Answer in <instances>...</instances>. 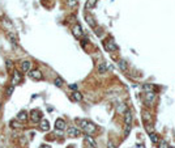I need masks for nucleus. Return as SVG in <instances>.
Segmentation results:
<instances>
[{"mask_svg": "<svg viewBox=\"0 0 175 148\" xmlns=\"http://www.w3.org/2000/svg\"><path fill=\"white\" fill-rule=\"evenodd\" d=\"M77 123L80 126V129L82 130L85 134H89V135H93L97 132V126L89 119H77Z\"/></svg>", "mask_w": 175, "mask_h": 148, "instance_id": "nucleus-1", "label": "nucleus"}, {"mask_svg": "<svg viewBox=\"0 0 175 148\" xmlns=\"http://www.w3.org/2000/svg\"><path fill=\"white\" fill-rule=\"evenodd\" d=\"M156 100H157L156 92H145V95H144V102H145V105L148 108H152L156 104Z\"/></svg>", "mask_w": 175, "mask_h": 148, "instance_id": "nucleus-2", "label": "nucleus"}, {"mask_svg": "<svg viewBox=\"0 0 175 148\" xmlns=\"http://www.w3.org/2000/svg\"><path fill=\"white\" fill-rule=\"evenodd\" d=\"M103 46L108 53H114V51H118L119 50V46L116 45V42L113 40V38H107L106 41L103 42Z\"/></svg>", "mask_w": 175, "mask_h": 148, "instance_id": "nucleus-3", "label": "nucleus"}, {"mask_svg": "<svg viewBox=\"0 0 175 148\" xmlns=\"http://www.w3.org/2000/svg\"><path fill=\"white\" fill-rule=\"evenodd\" d=\"M82 134V130L80 127H75V126H71V127L67 129V136L68 138H77Z\"/></svg>", "mask_w": 175, "mask_h": 148, "instance_id": "nucleus-4", "label": "nucleus"}, {"mask_svg": "<svg viewBox=\"0 0 175 148\" xmlns=\"http://www.w3.org/2000/svg\"><path fill=\"white\" fill-rule=\"evenodd\" d=\"M29 116H30V119H32L34 123H39L42 119H43V114H42L39 110H35V109L30 111Z\"/></svg>", "mask_w": 175, "mask_h": 148, "instance_id": "nucleus-5", "label": "nucleus"}, {"mask_svg": "<svg viewBox=\"0 0 175 148\" xmlns=\"http://www.w3.org/2000/svg\"><path fill=\"white\" fill-rule=\"evenodd\" d=\"M29 77L32 80H34V81H41V80H43V74H42L39 69H32V71L29 72Z\"/></svg>", "mask_w": 175, "mask_h": 148, "instance_id": "nucleus-6", "label": "nucleus"}, {"mask_svg": "<svg viewBox=\"0 0 175 148\" xmlns=\"http://www.w3.org/2000/svg\"><path fill=\"white\" fill-rule=\"evenodd\" d=\"M72 34H73L76 38H81V37H82L84 32H82V28H81V25L78 22L75 24V25L72 26Z\"/></svg>", "mask_w": 175, "mask_h": 148, "instance_id": "nucleus-7", "label": "nucleus"}, {"mask_svg": "<svg viewBox=\"0 0 175 148\" xmlns=\"http://www.w3.org/2000/svg\"><path fill=\"white\" fill-rule=\"evenodd\" d=\"M21 71H22L24 74H29V72L32 71V62H30L29 59H25L21 62Z\"/></svg>", "mask_w": 175, "mask_h": 148, "instance_id": "nucleus-8", "label": "nucleus"}, {"mask_svg": "<svg viewBox=\"0 0 175 148\" xmlns=\"http://www.w3.org/2000/svg\"><path fill=\"white\" fill-rule=\"evenodd\" d=\"M21 81H22V75H21L17 69H14L13 75H12V85H17Z\"/></svg>", "mask_w": 175, "mask_h": 148, "instance_id": "nucleus-9", "label": "nucleus"}, {"mask_svg": "<svg viewBox=\"0 0 175 148\" xmlns=\"http://www.w3.org/2000/svg\"><path fill=\"white\" fill-rule=\"evenodd\" d=\"M132 122H133V114H132V111L127 110L124 113V125L126 126H132Z\"/></svg>", "mask_w": 175, "mask_h": 148, "instance_id": "nucleus-10", "label": "nucleus"}, {"mask_svg": "<svg viewBox=\"0 0 175 148\" xmlns=\"http://www.w3.org/2000/svg\"><path fill=\"white\" fill-rule=\"evenodd\" d=\"M30 118V116H29V113L26 110H21L19 114H17V117H16V119L19 121V122H26V121H28Z\"/></svg>", "mask_w": 175, "mask_h": 148, "instance_id": "nucleus-11", "label": "nucleus"}, {"mask_svg": "<svg viewBox=\"0 0 175 148\" xmlns=\"http://www.w3.org/2000/svg\"><path fill=\"white\" fill-rule=\"evenodd\" d=\"M65 127H67V123H65L64 119L62 118H58L55 121V129L59 130V131H63V130H65Z\"/></svg>", "mask_w": 175, "mask_h": 148, "instance_id": "nucleus-12", "label": "nucleus"}, {"mask_svg": "<svg viewBox=\"0 0 175 148\" xmlns=\"http://www.w3.org/2000/svg\"><path fill=\"white\" fill-rule=\"evenodd\" d=\"M85 143L88 144V147L89 148H97V143H95V140L90 136L89 134H85Z\"/></svg>", "mask_w": 175, "mask_h": 148, "instance_id": "nucleus-13", "label": "nucleus"}, {"mask_svg": "<svg viewBox=\"0 0 175 148\" xmlns=\"http://www.w3.org/2000/svg\"><path fill=\"white\" fill-rule=\"evenodd\" d=\"M39 130L41 131H49L50 130V122L47 119H42L39 122Z\"/></svg>", "mask_w": 175, "mask_h": 148, "instance_id": "nucleus-14", "label": "nucleus"}, {"mask_svg": "<svg viewBox=\"0 0 175 148\" xmlns=\"http://www.w3.org/2000/svg\"><path fill=\"white\" fill-rule=\"evenodd\" d=\"M85 20H86V22L89 24L90 28H93V29L97 28V22H95V20H94V17L93 16H90V14H85Z\"/></svg>", "mask_w": 175, "mask_h": 148, "instance_id": "nucleus-15", "label": "nucleus"}, {"mask_svg": "<svg viewBox=\"0 0 175 148\" xmlns=\"http://www.w3.org/2000/svg\"><path fill=\"white\" fill-rule=\"evenodd\" d=\"M82 98H84L82 93H81V92H78V90H75V92L71 95V100H73V101L80 102V101H82Z\"/></svg>", "mask_w": 175, "mask_h": 148, "instance_id": "nucleus-16", "label": "nucleus"}, {"mask_svg": "<svg viewBox=\"0 0 175 148\" xmlns=\"http://www.w3.org/2000/svg\"><path fill=\"white\" fill-rule=\"evenodd\" d=\"M141 113H143V118H144V121H145V123H149V122H152L153 121V117H152V114H150L149 110L144 109Z\"/></svg>", "mask_w": 175, "mask_h": 148, "instance_id": "nucleus-17", "label": "nucleus"}, {"mask_svg": "<svg viewBox=\"0 0 175 148\" xmlns=\"http://www.w3.org/2000/svg\"><path fill=\"white\" fill-rule=\"evenodd\" d=\"M107 69L108 67L106 66V63H98V66H97V72L99 75H105L107 72Z\"/></svg>", "mask_w": 175, "mask_h": 148, "instance_id": "nucleus-18", "label": "nucleus"}, {"mask_svg": "<svg viewBox=\"0 0 175 148\" xmlns=\"http://www.w3.org/2000/svg\"><path fill=\"white\" fill-rule=\"evenodd\" d=\"M118 66H119V68L122 69L123 72H128V63H127L124 59L118 60Z\"/></svg>", "mask_w": 175, "mask_h": 148, "instance_id": "nucleus-19", "label": "nucleus"}, {"mask_svg": "<svg viewBox=\"0 0 175 148\" xmlns=\"http://www.w3.org/2000/svg\"><path fill=\"white\" fill-rule=\"evenodd\" d=\"M143 90H144V92H156L157 87L154 85V84H144Z\"/></svg>", "mask_w": 175, "mask_h": 148, "instance_id": "nucleus-20", "label": "nucleus"}, {"mask_svg": "<svg viewBox=\"0 0 175 148\" xmlns=\"http://www.w3.org/2000/svg\"><path fill=\"white\" fill-rule=\"evenodd\" d=\"M127 110H128V108H127L126 104H119L116 106V113L118 114H123V116H124V113H126Z\"/></svg>", "mask_w": 175, "mask_h": 148, "instance_id": "nucleus-21", "label": "nucleus"}, {"mask_svg": "<svg viewBox=\"0 0 175 148\" xmlns=\"http://www.w3.org/2000/svg\"><path fill=\"white\" fill-rule=\"evenodd\" d=\"M149 136H150V142H152V143H153V144H158L159 139H161V138H159V136H158V135H157V134H156V132H154V131H153V132H150V134H149Z\"/></svg>", "mask_w": 175, "mask_h": 148, "instance_id": "nucleus-22", "label": "nucleus"}, {"mask_svg": "<svg viewBox=\"0 0 175 148\" xmlns=\"http://www.w3.org/2000/svg\"><path fill=\"white\" fill-rule=\"evenodd\" d=\"M97 3H98V0H88L85 4V8L86 9H93V8L97 5Z\"/></svg>", "mask_w": 175, "mask_h": 148, "instance_id": "nucleus-23", "label": "nucleus"}, {"mask_svg": "<svg viewBox=\"0 0 175 148\" xmlns=\"http://www.w3.org/2000/svg\"><path fill=\"white\" fill-rule=\"evenodd\" d=\"M54 84H55V87H58V88H62L63 84H64V80H63L60 76H56L55 80H54Z\"/></svg>", "mask_w": 175, "mask_h": 148, "instance_id": "nucleus-24", "label": "nucleus"}, {"mask_svg": "<svg viewBox=\"0 0 175 148\" xmlns=\"http://www.w3.org/2000/svg\"><path fill=\"white\" fill-rule=\"evenodd\" d=\"M158 148H169L170 146H169V143H167V140H165V139H159V142H158Z\"/></svg>", "mask_w": 175, "mask_h": 148, "instance_id": "nucleus-25", "label": "nucleus"}, {"mask_svg": "<svg viewBox=\"0 0 175 148\" xmlns=\"http://www.w3.org/2000/svg\"><path fill=\"white\" fill-rule=\"evenodd\" d=\"M7 38H8V40L11 41V43H14V45H16L17 40H16V37H14V34H13V33L8 32V33H7Z\"/></svg>", "mask_w": 175, "mask_h": 148, "instance_id": "nucleus-26", "label": "nucleus"}, {"mask_svg": "<svg viewBox=\"0 0 175 148\" xmlns=\"http://www.w3.org/2000/svg\"><path fill=\"white\" fill-rule=\"evenodd\" d=\"M67 5L69 8H75L78 5V0H67Z\"/></svg>", "mask_w": 175, "mask_h": 148, "instance_id": "nucleus-27", "label": "nucleus"}, {"mask_svg": "<svg viewBox=\"0 0 175 148\" xmlns=\"http://www.w3.org/2000/svg\"><path fill=\"white\" fill-rule=\"evenodd\" d=\"M145 129H146V131L149 132H153V130H154V127L152 126V122H149V123H145Z\"/></svg>", "mask_w": 175, "mask_h": 148, "instance_id": "nucleus-28", "label": "nucleus"}, {"mask_svg": "<svg viewBox=\"0 0 175 148\" xmlns=\"http://www.w3.org/2000/svg\"><path fill=\"white\" fill-rule=\"evenodd\" d=\"M5 66H7V71H11L12 67H13V63H12V60H7V62H5Z\"/></svg>", "mask_w": 175, "mask_h": 148, "instance_id": "nucleus-29", "label": "nucleus"}, {"mask_svg": "<svg viewBox=\"0 0 175 148\" xmlns=\"http://www.w3.org/2000/svg\"><path fill=\"white\" fill-rule=\"evenodd\" d=\"M13 90H14V85L8 87V88H7V96H11L12 93H13Z\"/></svg>", "mask_w": 175, "mask_h": 148, "instance_id": "nucleus-30", "label": "nucleus"}, {"mask_svg": "<svg viewBox=\"0 0 175 148\" xmlns=\"http://www.w3.org/2000/svg\"><path fill=\"white\" fill-rule=\"evenodd\" d=\"M129 132H131V126H126L124 127V136H128Z\"/></svg>", "mask_w": 175, "mask_h": 148, "instance_id": "nucleus-31", "label": "nucleus"}, {"mask_svg": "<svg viewBox=\"0 0 175 148\" xmlns=\"http://www.w3.org/2000/svg\"><path fill=\"white\" fill-rule=\"evenodd\" d=\"M107 148H116V146H115V143H114L113 140H108L107 142Z\"/></svg>", "mask_w": 175, "mask_h": 148, "instance_id": "nucleus-32", "label": "nucleus"}, {"mask_svg": "<svg viewBox=\"0 0 175 148\" xmlns=\"http://www.w3.org/2000/svg\"><path fill=\"white\" fill-rule=\"evenodd\" d=\"M69 88H71L72 90H77L78 87H77V84H71V85H69Z\"/></svg>", "mask_w": 175, "mask_h": 148, "instance_id": "nucleus-33", "label": "nucleus"}, {"mask_svg": "<svg viewBox=\"0 0 175 148\" xmlns=\"http://www.w3.org/2000/svg\"><path fill=\"white\" fill-rule=\"evenodd\" d=\"M39 148H51L49 144H41V146H39Z\"/></svg>", "mask_w": 175, "mask_h": 148, "instance_id": "nucleus-34", "label": "nucleus"}, {"mask_svg": "<svg viewBox=\"0 0 175 148\" xmlns=\"http://www.w3.org/2000/svg\"><path fill=\"white\" fill-rule=\"evenodd\" d=\"M169 148H175V147H169Z\"/></svg>", "mask_w": 175, "mask_h": 148, "instance_id": "nucleus-35", "label": "nucleus"}]
</instances>
